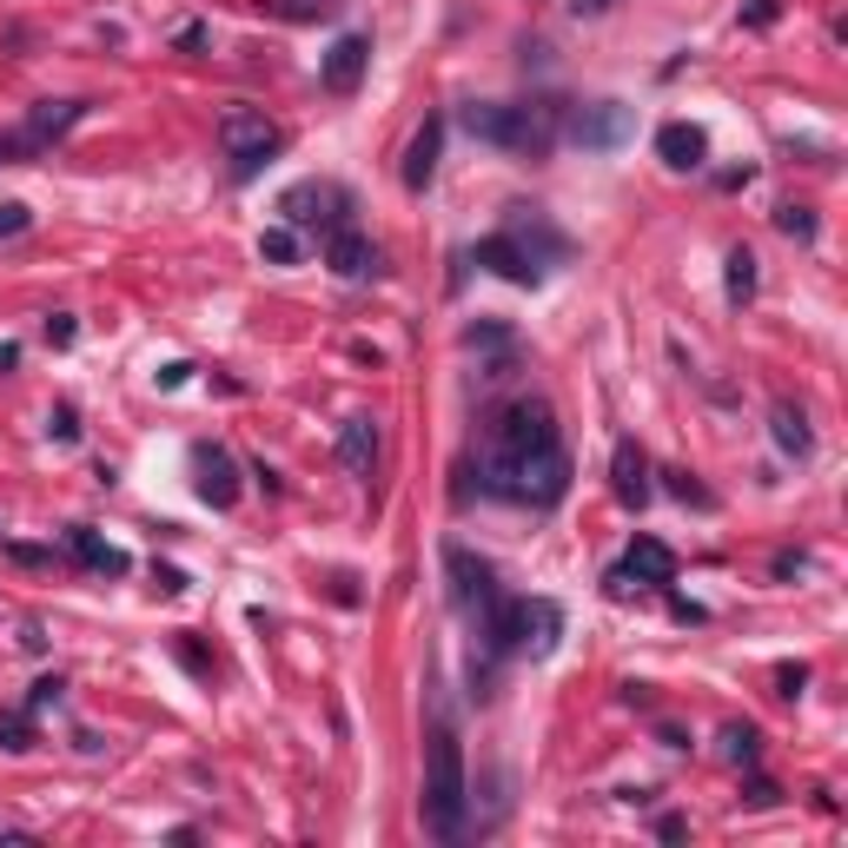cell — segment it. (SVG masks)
Wrapping results in <instances>:
<instances>
[{
    "instance_id": "obj_1",
    "label": "cell",
    "mask_w": 848,
    "mask_h": 848,
    "mask_svg": "<svg viewBox=\"0 0 848 848\" xmlns=\"http://www.w3.org/2000/svg\"><path fill=\"white\" fill-rule=\"evenodd\" d=\"M477 484H484L490 497H504V504H537V511H550V504L570 490V451H564V438L531 445V451H511V458L484 451Z\"/></svg>"
},
{
    "instance_id": "obj_2",
    "label": "cell",
    "mask_w": 848,
    "mask_h": 848,
    "mask_svg": "<svg viewBox=\"0 0 848 848\" xmlns=\"http://www.w3.org/2000/svg\"><path fill=\"white\" fill-rule=\"evenodd\" d=\"M458 126L484 146H504V153H531L544 159L557 140H564V107L557 100H524V107H497V100H471L458 107Z\"/></svg>"
},
{
    "instance_id": "obj_3",
    "label": "cell",
    "mask_w": 848,
    "mask_h": 848,
    "mask_svg": "<svg viewBox=\"0 0 848 848\" xmlns=\"http://www.w3.org/2000/svg\"><path fill=\"white\" fill-rule=\"evenodd\" d=\"M464 749H458V736H451V723H438L432 729V755H424V796H417V809H424V828H432L438 841H458L464 835Z\"/></svg>"
},
{
    "instance_id": "obj_4",
    "label": "cell",
    "mask_w": 848,
    "mask_h": 848,
    "mask_svg": "<svg viewBox=\"0 0 848 848\" xmlns=\"http://www.w3.org/2000/svg\"><path fill=\"white\" fill-rule=\"evenodd\" d=\"M477 630H484V643H490L497 656H518V650L550 656L557 637H564V610H557L550 597H497V604L477 617Z\"/></svg>"
},
{
    "instance_id": "obj_5",
    "label": "cell",
    "mask_w": 848,
    "mask_h": 848,
    "mask_svg": "<svg viewBox=\"0 0 848 848\" xmlns=\"http://www.w3.org/2000/svg\"><path fill=\"white\" fill-rule=\"evenodd\" d=\"M219 146H226V159H232V180L245 186V180H259V166L286 146V133H279L259 107H226V113H219Z\"/></svg>"
},
{
    "instance_id": "obj_6",
    "label": "cell",
    "mask_w": 848,
    "mask_h": 848,
    "mask_svg": "<svg viewBox=\"0 0 848 848\" xmlns=\"http://www.w3.org/2000/svg\"><path fill=\"white\" fill-rule=\"evenodd\" d=\"M279 213H286L292 232H299V226L331 232V226H352V219H346V213H352V193H346V186H331V180H299V186L279 199Z\"/></svg>"
},
{
    "instance_id": "obj_7",
    "label": "cell",
    "mask_w": 848,
    "mask_h": 848,
    "mask_svg": "<svg viewBox=\"0 0 848 848\" xmlns=\"http://www.w3.org/2000/svg\"><path fill=\"white\" fill-rule=\"evenodd\" d=\"M445 570H451V604L464 610V617H484L504 590H497V570L484 564V557H471L464 544H445Z\"/></svg>"
},
{
    "instance_id": "obj_8",
    "label": "cell",
    "mask_w": 848,
    "mask_h": 848,
    "mask_svg": "<svg viewBox=\"0 0 848 848\" xmlns=\"http://www.w3.org/2000/svg\"><path fill=\"white\" fill-rule=\"evenodd\" d=\"M564 133H570L577 146H590V153H610V146H623V140L637 133V113H630L623 100H597V107L564 113Z\"/></svg>"
},
{
    "instance_id": "obj_9",
    "label": "cell",
    "mask_w": 848,
    "mask_h": 848,
    "mask_svg": "<svg viewBox=\"0 0 848 848\" xmlns=\"http://www.w3.org/2000/svg\"><path fill=\"white\" fill-rule=\"evenodd\" d=\"M325 266H331L338 279H378V272H385V252H378L359 226H331V232H325Z\"/></svg>"
},
{
    "instance_id": "obj_10",
    "label": "cell",
    "mask_w": 848,
    "mask_h": 848,
    "mask_svg": "<svg viewBox=\"0 0 848 848\" xmlns=\"http://www.w3.org/2000/svg\"><path fill=\"white\" fill-rule=\"evenodd\" d=\"M471 259L484 266V272H497V279H511V286H537L544 279V266L531 259V252L511 239V232H490V239H477V252Z\"/></svg>"
},
{
    "instance_id": "obj_11",
    "label": "cell",
    "mask_w": 848,
    "mask_h": 848,
    "mask_svg": "<svg viewBox=\"0 0 848 848\" xmlns=\"http://www.w3.org/2000/svg\"><path fill=\"white\" fill-rule=\"evenodd\" d=\"M193 471H199L193 490L213 504V511H232V504H239V464H232L219 445H199V451H193Z\"/></svg>"
},
{
    "instance_id": "obj_12",
    "label": "cell",
    "mask_w": 848,
    "mask_h": 848,
    "mask_svg": "<svg viewBox=\"0 0 848 848\" xmlns=\"http://www.w3.org/2000/svg\"><path fill=\"white\" fill-rule=\"evenodd\" d=\"M365 66H372V40H365V34H346V40H331V53H325V66H318L325 94H359Z\"/></svg>"
},
{
    "instance_id": "obj_13",
    "label": "cell",
    "mask_w": 848,
    "mask_h": 848,
    "mask_svg": "<svg viewBox=\"0 0 848 848\" xmlns=\"http://www.w3.org/2000/svg\"><path fill=\"white\" fill-rule=\"evenodd\" d=\"M610 490H617V504H630V511L650 504V458H643L637 438H617V451H610Z\"/></svg>"
},
{
    "instance_id": "obj_14",
    "label": "cell",
    "mask_w": 848,
    "mask_h": 848,
    "mask_svg": "<svg viewBox=\"0 0 848 848\" xmlns=\"http://www.w3.org/2000/svg\"><path fill=\"white\" fill-rule=\"evenodd\" d=\"M438 153H445V120H424V126L411 133V146H404V166H398L411 193H424V186H432V173H438Z\"/></svg>"
},
{
    "instance_id": "obj_15",
    "label": "cell",
    "mask_w": 848,
    "mask_h": 848,
    "mask_svg": "<svg viewBox=\"0 0 848 848\" xmlns=\"http://www.w3.org/2000/svg\"><path fill=\"white\" fill-rule=\"evenodd\" d=\"M338 464H346L352 477H372V464H378V417H346L338 424Z\"/></svg>"
},
{
    "instance_id": "obj_16",
    "label": "cell",
    "mask_w": 848,
    "mask_h": 848,
    "mask_svg": "<svg viewBox=\"0 0 848 848\" xmlns=\"http://www.w3.org/2000/svg\"><path fill=\"white\" fill-rule=\"evenodd\" d=\"M66 550L87 564L94 577H126V570H133V557H126L120 544H107L100 531H87V524H73V531H66Z\"/></svg>"
},
{
    "instance_id": "obj_17",
    "label": "cell",
    "mask_w": 848,
    "mask_h": 848,
    "mask_svg": "<svg viewBox=\"0 0 848 848\" xmlns=\"http://www.w3.org/2000/svg\"><path fill=\"white\" fill-rule=\"evenodd\" d=\"M656 153H663V166H676V173H696L703 153H710V140H703V126H690V120H669V126L656 133Z\"/></svg>"
},
{
    "instance_id": "obj_18",
    "label": "cell",
    "mask_w": 848,
    "mask_h": 848,
    "mask_svg": "<svg viewBox=\"0 0 848 848\" xmlns=\"http://www.w3.org/2000/svg\"><path fill=\"white\" fill-rule=\"evenodd\" d=\"M80 120H87V100H40V107L27 113V140L47 153V146H53L60 133H73Z\"/></svg>"
},
{
    "instance_id": "obj_19",
    "label": "cell",
    "mask_w": 848,
    "mask_h": 848,
    "mask_svg": "<svg viewBox=\"0 0 848 848\" xmlns=\"http://www.w3.org/2000/svg\"><path fill=\"white\" fill-rule=\"evenodd\" d=\"M623 570H630L643 590H650V583H669V577H676V550H669V544H656V537H630Z\"/></svg>"
},
{
    "instance_id": "obj_20",
    "label": "cell",
    "mask_w": 848,
    "mask_h": 848,
    "mask_svg": "<svg viewBox=\"0 0 848 848\" xmlns=\"http://www.w3.org/2000/svg\"><path fill=\"white\" fill-rule=\"evenodd\" d=\"M770 424H776V445H783L789 458H809V451H815V432H809V417H802L796 404H776Z\"/></svg>"
},
{
    "instance_id": "obj_21",
    "label": "cell",
    "mask_w": 848,
    "mask_h": 848,
    "mask_svg": "<svg viewBox=\"0 0 848 848\" xmlns=\"http://www.w3.org/2000/svg\"><path fill=\"white\" fill-rule=\"evenodd\" d=\"M723 292H729V305H749V299H755V252H749V245H736V252H729Z\"/></svg>"
},
{
    "instance_id": "obj_22",
    "label": "cell",
    "mask_w": 848,
    "mask_h": 848,
    "mask_svg": "<svg viewBox=\"0 0 848 848\" xmlns=\"http://www.w3.org/2000/svg\"><path fill=\"white\" fill-rule=\"evenodd\" d=\"M755 755H762L755 723H729V729H723V762H736V770H755Z\"/></svg>"
},
{
    "instance_id": "obj_23",
    "label": "cell",
    "mask_w": 848,
    "mask_h": 848,
    "mask_svg": "<svg viewBox=\"0 0 848 848\" xmlns=\"http://www.w3.org/2000/svg\"><path fill=\"white\" fill-rule=\"evenodd\" d=\"M259 259L266 266H299V232L292 226H266L259 232Z\"/></svg>"
},
{
    "instance_id": "obj_24",
    "label": "cell",
    "mask_w": 848,
    "mask_h": 848,
    "mask_svg": "<svg viewBox=\"0 0 848 848\" xmlns=\"http://www.w3.org/2000/svg\"><path fill=\"white\" fill-rule=\"evenodd\" d=\"M0 749H14V755L34 749V710H8L0 716Z\"/></svg>"
},
{
    "instance_id": "obj_25",
    "label": "cell",
    "mask_w": 848,
    "mask_h": 848,
    "mask_svg": "<svg viewBox=\"0 0 848 848\" xmlns=\"http://www.w3.org/2000/svg\"><path fill=\"white\" fill-rule=\"evenodd\" d=\"M669 477V497H683V504H696V511H716V490L710 484H696L690 471H663Z\"/></svg>"
},
{
    "instance_id": "obj_26",
    "label": "cell",
    "mask_w": 848,
    "mask_h": 848,
    "mask_svg": "<svg viewBox=\"0 0 848 848\" xmlns=\"http://www.w3.org/2000/svg\"><path fill=\"white\" fill-rule=\"evenodd\" d=\"M266 14H279V21H325L331 14V0H259Z\"/></svg>"
},
{
    "instance_id": "obj_27",
    "label": "cell",
    "mask_w": 848,
    "mask_h": 848,
    "mask_svg": "<svg viewBox=\"0 0 848 848\" xmlns=\"http://www.w3.org/2000/svg\"><path fill=\"white\" fill-rule=\"evenodd\" d=\"M776 226H783L789 239H802V245L815 239V213H809V206H783V213H776Z\"/></svg>"
},
{
    "instance_id": "obj_28",
    "label": "cell",
    "mask_w": 848,
    "mask_h": 848,
    "mask_svg": "<svg viewBox=\"0 0 848 848\" xmlns=\"http://www.w3.org/2000/svg\"><path fill=\"white\" fill-rule=\"evenodd\" d=\"M47 432H53L60 445H80V411H73V404H53V411H47Z\"/></svg>"
},
{
    "instance_id": "obj_29",
    "label": "cell",
    "mask_w": 848,
    "mask_h": 848,
    "mask_svg": "<svg viewBox=\"0 0 848 848\" xmlns=\"http://www.w3.org/2000/svg\"><path fill=\"white\" fill-rule=\"evenodd\" d=\"M27 226H34V213H27L21 199H0V239H21Z\"/></svg>"
},
{
    "instance_id": "obj_30",
    "label": "cell",
    "mask_w": 848,
    "mask_h": 848,
    "mask_svg": "<svg viewBox=\"0 0 848 848\" xmlns=\"http://www.w3.org/2000/svg\"><path fill=\"white\" fill-rule=\"evenodd\" d=\"M34 153H40V146L27 140V126H21V133H0V166H14V159H34Z\"/></svg>"
},
{
    "instance_id": "obj_31",
    "label": "cell",
    "mask_w": 848,
    "mask_h": 848,
    "mask_svg": "<svg viewBox=\"0 0 848 848\" xmlns=\"http://www.w3.org/2000/svg\"><path fill=\"white\" fill-rule=\"evenodd\" d=\"M60 690H66L60 676H40V683L27 690V710H34V716H40V710H53V703H60Z\"/></svg>"
},
{
    "instance_id": "obj_32",
    "label": "cell",
    "mask_w": 848,
    "mask_h": 848,
    "mask_svg": "<svg viewBox=\"0 0 848 848\" xmlns=\"http://www.w3.org/2000/svg\"><path fill=\"white\" fill-rule=\"evenodd\" d=\"M73 338H80V325H73V312H53V318H47V346H60V352H66V346H73Z\"/></svg>"
},
{
    "instance_id": "obj_33",
    "label": "cell",
    "mask_w": 848,
    "mask_h": 848,
    "mask_svg": "<svg viewBox=\"0 0 848 848\" xmlns=\"http://www.w3.org/2000/svg\"><path fill=\"white\" fill-rule=\"evenodd\" d=\"M8 557H14L21 570H47V564H53V550H40V544H8Z\"/></svg>"
},
{
    "instance_id": "obj_34",
    "label": "cell",
    "mask_w": 848,
    "mask_h": 848,
    "mask_svg": "<svg viewBox=\"0 0 848 848\" xmlns=\"http://www.w3.org/2000/svg\"><path fill=\"white\" fill-rule=\"evenodd\" d=\"M802 683H809L802 663H783V669H776V696H802Z\"/></svg>"
},
{
    "instance_id": "obj_35",
    "label": "cell",
    "mask_w": 848,
    "mask_h": 848,
    "mask_svg": "<svg viewBox=\"0 0 848 848\" xmlns=\"http://www.w3.org/2000/svg\"><path fill=\"white\" fill-rule=\"evenodd\" d=\"M173 650H180V663H186V669H193V676H213V656H206V650H199V643H186V637H180V643H173Z\"/></svg>"
},
{
    "instance_id": "obj_36",
    "label": "cell",
    "mask_w": 848,
    "mask_h": 848,
    "mask_svg": "<svg viewBox=\"0 0 848 848\" xmlns=\"http://www.w3.org/2000/svg\"><path fill=\"white\" fill-rule=\"evenodd\" d=\"M669 617H676V623H710V610L690 604V597H669Z\"/></svg>"
},
{
    "instance_id": "obj_37",
    "label": "cell",
    "mask_w": 848,
    "mask_h": 848,
    "mask_svg": "<svg viewBox=\"0 0 848 848\" xmlns=\"http://www.w3.org/2000/svg\"><path fill=\"white\" fill-rule=\"evenodd\" d=\"M742 21H749V27H776V0H749Z\"/></svg>"
},
{
    "instance_id": "obj_38",
    "label": "cell",
    "mask_w": 848,
    "mask_h": 848,
    "mask_svg": "<svg viewBox=\"0 0 848 848\" xmlns=\"http://www.w3.org/2000/svg\"><path fill=\"white\" fill-rule=\"evenodd\" d=\"M173 47H180V53H199V47H206V27H199V21H186V27L173 34Z\"/></svg>"
},
{
    "instance_id": "obj_39",
    "label": "cell",
    "mask_w": 848,
    "mask_h": 848,
    "mask_svg": "<svg viewBox=\"0 0 848 848\" xmlns=\"http://www.w3.org/2000/svg\"><path fill=\"white\" fill-rule=\"evenodd\" d=\"M153 577H159V590H166V597H180V590H186V570H173V564H159Z\"/></svg>"
},
{
    "instance_id": "obj_40",
    "label": "cell",
    "mask_w": 848,
    "mask_h": 848,
    "mask_svg": "<svg viewBox=\"0 0 848 848\" xmlns=\"http://www.w3.org/2000/svg\"><path fill=\"white\" fill-rule=\"evenodd\" d=\"M776 796H783V789H776V783H762V776H755V783H749V809H770V802H776Z\"/></svg>"
},
{
    "instance_id": "obj_41",
    "label": "cell",
    "mask_w": 848,
    "mask_h": 848,
    "mask_svg": "<svg viewBox=\"0 0 848 848\" xmlns=\"http://www.w3.org/2000/svg\"><path fill=\"white\" fill-rule=\"evenodd\" d=\"M802 570H809V557H802V550H783V557H776V577H802Z\"/></svg>"
},
{
    "instance_id": "obj_42",
    "label": "cell",
    "mask_w": 848,
    "mask_h": 848,
    "mask_svg": "<svg viewBox=\"0 0 848 848\" xmlns=\"http://www.w3.org/2000/svg\"><path fill=\"white\" fill-rule=\"evenodd\" d=\"M617 0H570V14H583V21H597V14H610Z\"/></svg>"
},
{
    "instance_id": "obj_43",
    "label": "cell",
    "mask_w": 848,
    "mask_h": 848,
    "mask_svg": "<svg viewBox=\"0 0 848 848\" xmlns=\"http://www.w3.org/2000/svg\"><path fill=\"white\" fill-rule=\"evenodd\" d=\"M14 365H21V346H14V338H0V378H8Z\"/></svg>"
}]
</instances>
